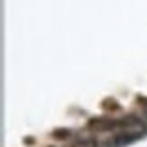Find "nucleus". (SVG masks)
Segmentation results:
<instances>
[{"label":"nucleus","mask_w":147,"mask_h":147,"mask_svg":"<svg viewBox=\"0 0 147 147\" xmlns=\"http://www.w3.org/2000/svg\"><path fill=\"white\" fill-rule=\"evenodd\" d=\"M144 136V133H140V131H123L120 134H116L115 138H111V140H107V147H123V145H129V144H133L134 140H138V138H142Z\"/></svg>","instance_id":"obj_1"},{"label":"nucleus","mask_w":147,"mask_h":147,"mask_svg":"<svg viewBox=\"0 0 147 147\" xmlns=\"http://www.w3.org/2000/svg\"><path fill=\"white\" fill-rule=\"evenodd\" d=\"M51 136H53V140H67L71 136V129H55Z\"/></svg>","instance_id":"obj_2"},{"label":"nucleus","mask_w":147,"mask_h":147,"mask_svg":"<svg viewBox=\"0 0 147 147\" xmlns=\"http://www.w3.org/2000/svg\"><path fill=\"white\" fill-rule=\"evenodd\" d=\"M102 107H104L105 111H118L120 109V105L116 104V100H113V98H107L102 102Z\"/></svg>","instance_id":"obj_3"}]
</instances>
